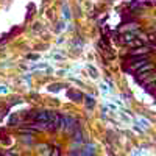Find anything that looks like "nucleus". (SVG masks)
<instances>
[{
	"label": "nucleus",
	"instance_id": "nucleus-2",
	"mask_svg": "<svg viewBox=\"0 0 156 156\" xmlns=\"http://www.w3.org/2000/svg\"><path fill=\"white\" fill-rule=\"evenodd\" d=\"M137 80L142 84H145V86H151V84L156 83V72H150V73H145V75H140V76H137Z\"/></svg>",
	"mask_w": 156,
	"mask_h": 156
},
{
	"label": "nucleus",
	"instance_id": "nucleus-10",
	"mask_svg": "<svg viewBox=\"0 0 156 156\" xmlns=\"http://www.w3.org/2000/svg\"><path fill=\"white\" fill-rule=\"evenodd\" d=\"M86 101H87V105H89V106H92V105H94V101H92V97H86Z\"/></svg>",
	"mask_w": 156,
	"mask_h": 156
},
{
	"label": "nucleus",
	"instance_id": "nucleus-13",
	"mask_svg": "<svg viewBox=\"0 0 156 156\" xmlns=\"http://www.w3.org/2000/svg\"><path fill=\"white\" fill-rule=\"evenodd\" d=\"M69 156H80V153H78V151H76V150H75V151H72V153H70V154H69Z\"/></svg>",
	"mask_w": 156,
	"mask_h": 156
},
{
	"label": "nucleus",
	"instance_id": "nucleus-14",
	"mask_svg": "<svg viewBox=\"0 0 156 156\" xmlns=\"http://www.w3.org/2000/svg\"><path fill=\"white\" fill-rule=\"evenodd\" d=\"M6 156H16V154H12V153H8V154H6Z\"/></svg>",
	"mask_w": 156,
	"mask_h": 156
},
{
	"label": "nucleus",
	"instance_id": "nucleus-1",
	"mask_svg": "<svg viewBox=\"0 0 156 156\" xmlns=\"http://www.w3.org/2000/svg\"><path fill=\"white\" fill-rule=\"evenodd\" d=\"M51 115H53V112H47V111H41V112H37V114H34L33 117H34V120L37 122V123H44V125H47L50 120H51Z\"/></svg>",
	"mask_w": 156,
	"mask_h": 156
},
{
	"label": "nucleus",
	"instance_id": "nucleus-6",
	"mask_svg": "<svg viewBox=\"0 0 156 156\" xmlns=\"http://www.w3.org/2000/svg\"><path fill=\"white\" fill-rule=\"evenodd\" d=\"M145 53H148V48H145V47H139V48H136V50H133V51H131V56L145 55Z\"/></svg>",
	"mask_w": 156,
	"mask_h": 156
},
{
	"label": "nucleus",
	"instance_id": "nucleus-8",
	"mask_svg": "<svg viewBox=\"0 0 156 156\" xmlns=\"http://www.w3.org/2000/svg\"><path fill=\"white\" fill-rule=\"evenodd\" d=\"M45 67H48L47 64H34L31 69H45Z\"/></svg>",
	"mask_w": 156,
	"mask_h": 156
},
{
	"label": "nucleus",
	"instance_id": "nucleus-4",
	"mask_svg": "<svg viewBox=\"0 0 156 156\" xmlns=\"http://www.w3.org/2000/svg\"><path fill=\"white\" fill-rule=\"evenodd\" d=\"M154 70V64H151V62H147V64H144L139 70H137V76H140V75H145V73H150V72H153Z\"/></svg>",
	"mask_w": 156,
	"mask_h": 156
},
{
	"label": "nucleus",
	"instance_id": "nucleus-12",
	"mask_svg": "<svg viewBox=\"0 0 156 156\" xmlns=\"http://www.w3.org/2000/svg\"><path fill=\"white\" fill-rule=\"evenodd\" d=\"M50 156H59V150H56V148H55L53 151H51V154H50Z\"/></svg>",
	"mask_w": 156,
	"mask_h": 156
},
{
	"label": "nucleus",
	"instance_id": "nucleus-11",
	"mask_svg": "<svg viewBox=\"0 0 156 156\" xmlns=\"http://www.w3.org/2000/svg\"><path fill=\"white\" fill-rule=\"evenodd\" d=\"M139 122L142 123V126H144V128H148V122H145L144 119H139Z\"/></svg>",
	"mask_w": 156,
	"mask_h": 156
},
{
	"label": "nucleus",
	"instance_id": "nucleus-9",
	"mask_svg": "<svg viewBox=\"0 0 156 156\" xmlns=\"http://www.w3.org/2000/svg\"><path fill=\"white\" fill-rule=\"evenodd\" d=\"M8 92V87L6 86H0V94H6Z\"/></svg>",
	"mask_w": 156,
	"mask_h": 156
},
{
	"label": "nucleus",
	"instance_id": "nucleus-7",
	"mask_svg": "<svg viewBox=\"0 0 156 156\" xmlns=\"http://www.w3.org/2000/svg\"><path fill=\"white\" fill-rule=\"evenodd\" d=\"M128 45H131V47H142V41H139V39H133L131 42H128Z\"/></svg>",
	"mask_w": 156,
	"mask_h": 156
},
{
	"label": "nucleus",
	"instance_id": "nucleus-5",
	"mask_svg": "<svg viewBox=\"0 0 156 156\" xmlns=\"http://www.w3.org/2000/svg\"><path fill=\"white\" fill-rule=\"evenodd\" d=\"M94 153H95V145L94 144H87V145H84V148H83L80 156H94Z\"/></svg>",
	"mask_w": 156,
	"mask_h": 156
},
{
	"label": "nucleus",
	"instance_id": "nucleus-3",
	"mask_svg": "<svg viewBox=\"0 0 156 156\" xmlns=\"http://www.w3.org/2000/svg\"><path fill=\"white\" fill-rule=\"evenodd\" d=\"M75 123H76L75 119H72V117L66 115V117H64V122H62V129H66L67 134H72L73 128H75Z\"/></svg>",
	"mask_w": 156,
	"mask_h": 156
}]
</instances>
